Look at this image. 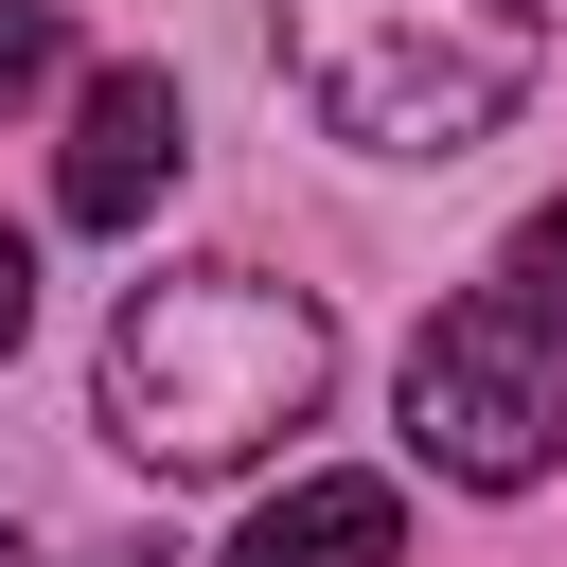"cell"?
Listing matches in <instances>:
<instances>
[{
    "mask_svg": "<svg viewBox=\"0 0 567 567\" xmlns=\"http://www.w3.org/2000/svg\"><path fill=\"white\" fill-rule=\"evenodd\" d=\"M337 390V319L266 266H159L106 301V443L142 478H230L284 425H319Z\"/></svg>",
    "mask_w": 567,
    "mask_h": 567,
    "instance_id": "cell-1",
    "label": "cell"
},
{
    "mask_svg": "<svg viewBox=\"0 0 567 567\" xmlns=\"http://www.w3.org/2000/svg\"><path fill=\"white\" fill-rule=\"evenodd\" d=\"M284 71L354 159H461L532 106L549 0H284Z\"/></svg>",
    "mask_w": 567,
    "mask_h": 567,
    "instance_id": "cell-2",
    "label": "cell"
},
{
    "mask_svg": "<svg viewBox=\"0 0 567 567\" xmlns=\"http://www.w3.org/2000/svg\"><path fill=\"white\" fill-rule=\"evenodd\" d=\"M408 461L461 478V496H532L567 461V319H532L514 284L443 301L408 337Z\"/></svg>",
    "mask_w": 567,
    "mask_h": 567,
    "instance_id": "cell-3",
    "label": "cell"
},
{
    "mask_svg": "<svg viewBox=\"0 0 567 567\" xmlns=\"http://www.w3.org/2000/svg\"><path fill=\"white\" fill-rule=\"evenodd\" d=\"M177 142H195V124H177V89H159V71H89V89H71L53 213H71V230H142V213L177 195Z\"/></svg>",
    "mask_w": 567,
    "mask_h": 567,
    "instance_id": "cell-4",
    "label": "cell"
},
{
    "mask_svg": "<svg viewBox=\"0 0 567 567\" xmlns=\"http://www.w3.org/2000/svg\"><path fill=\"white\" fill-rule=\"evenodd\" d=\"M230 567H408V496L390 478H284L230 532Z\"/></svg>",
    "mask_w": 567,
    "mask_h": 567,
    "instance_id": "cell-5",
    "label": "cell"
},
{
    "mask_svg": "<svg viewBox=\"0 0 567 567\" xmlns=\"http://www.w3.org/2000/svg\"><path fill=\"white\" fill-rule=\"evenodd\" d=\"M71 71V35H53V0H0V106H35Z\"/></svg>",
    "mask_w": 567,
    "mask_h": 567,
    "instance_id": "cell-6",
    "label": "cell"
},
{
    "mask_svg": "<svg viewBox=\"0 0 567 567\" xmlns=\"http://www.w3.org/2000/svg\"><path fill=\"white\" fill-rule=\"evenodd\" d=\"M496 284H514V301H532V319H567V195H549V213H532V230H514V248H496Z\"/></svg>",
    "mask_w": 567,
    "mask_h": 567,
    "instance_id": "cell-7",
    "label": "cell"
},
{
    "mask_svg": "<svg viewBox=\"0 0 567 567\" xmlns=\"http://www.w3.org/2000/svg\"><path fill=\"white\" fill-rule=\"evenodd\" d=\"M18 319H35V248L0 230V354H18Z\"/></svg>",
    "mask_w": 567,
    "mask_h": 567,
    "instance_id": "cell-8",
    "label": "cell"
},
{
    "mask_svg": "<svg viewBox=\"0 0 567 567\" xmlns=\"http://www.w3.org/2000/svg\"><path fill=\"white\" fill-rule=\"evenodd\" d=\"M0 567H18V532H0Z\"/></svg>",
    "mask_w": 567,
    "mask_h": 567,
    "instance_id": "cell-9",
    "label": "cell"
}]
</instances>
